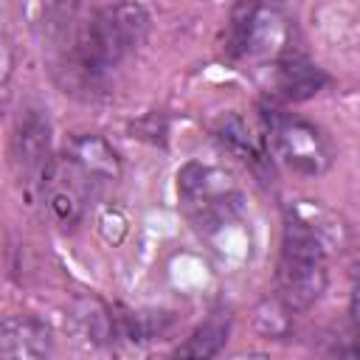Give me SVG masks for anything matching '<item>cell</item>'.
Instances as JSON below:
<instances>
[{
  "instance_id": "cell-1",
  "label": "cell",
  "mask_w": 360,
  "mask_h": 360,
  "mask_svg": "<svg viewBox=\"0 0 360 360\" xmlns=\"http://www.w3.org/2000/svg\"><path fill=\"white\" fill-rule=\"evenodd\" d=\"M149 22V11L135 0H121L96 11L76 37L68 65L70 73L84 87L101 84V79L146 39Z\"/></svg>"
},
{
  "instance_id": "cell-2",
  "label": "cell",
  "mask_w": 360,
  "mask_h": 360,
  "mask_svg": "<svg viewBox=\"0 0 360 360\" xmlns=\"http://www.w3.org/2000/svg\"><path fill=\"white\" fill-rule=\"evenodd\" d=\"M326 290V248L321 231L298 211H290L276 262L278 304L290 312L309 309Z\"/></svg>"
},
{
  "instance_id": "cell-3",
  "label": "cell",
  "mask_w": 360,
  "mask_h": 360,
  "mask_svg": "<svg viewBox=\"0 0 360 360\" xmlns=\"http://www.w3.org/2000/svg\"><path fill=\"white\" fill-rule=\"evenodd\" d=\"M262 124H264L267 149L290 172L304 174V177H318L332 166L335 149L329 138L307 118L290 115L278 107H264Z\"/></svg>"
},
{
  "instance_id": "cell-4",
  "label": "cell",
  "mask_w": 360,
  "mask_h": 360,
  "mask_svg": "<svg viewBox=\"0 0 360 360\" xmlns=\"http://www.w3.org/2000/svg\"><path fill=\"white\" fill-rule=\"evenodd\" d=\"M177 191L186 217L200 231L225 225V219L231 217L239 200L233 180L225 172L202 163H186L177 172Z\"/></svg>"
},
{
  "instance_id": "cell-5",
  "label": "cell",
  "mask_w": 360,
  "mask_h": 360,
  "mask_svg": "<svg viewBox=\"0 0 360 360\" xmlns=\"http://www.w3.org/2000/svg\"><path fill=\"white\" fill-rule=\"evenodd\" d=\"M14 155L20 169V183L28 200L45 194L56 177V163L51 152V124L42 110H22L14 132Z\"/></svg>"
},
{
  "instance_id": "cell-6",
  "label": "cell",
  "mask_w": 360,
  "mask_h": 360,
  "mask_svg": "<svg viewBox=\"0 0 360 360\" xmlns=\"http://www.w3.org/2000/svg\"><path fill=\"white\" fill-rule=\"evenodd\" d=\"M290 39L287 20L276 8L264 6H250L242 14H236L233 28H231V48L239 56H264V53H278L284 56Z\"/></svg>"
},
{
  "instance_id": "cell-7",
  "label": "cell",
  "mask_w": 360,
  "mask_h": 360,
  "mask_svg": "<svg viewBox=\"0 0 360 360\" xmlns=\"http://www.w3.org/2000/svg\"><path fill=\"white\" fill-rule=\"evenodd\" d=\"M65 169L84 191H98L121 180V160L101 135L73 138L65 155Z\"/></svg>"
},
{
  "instance_id": "cell-8",
  "label": "cell",
  "mask_w": 360,
  "mask_h": 360,
  "mask_svg": "<svg viewBox=\"0 0 360 360\" xmlns=\"http://www.w3.org/2000/svg\"><path fill=\"white\" fill-rule=\"evenodd\" d=\"M51 354V329L31 315H8L0 326V357L37 360Z\"/></svg>"
},
{
  "instance_id": "cell-9",
  "label": "cell",
  "mask_w": 360,
  "mask_h": 360,
  "mask_svg": "<svg viewBox=\"0 0 360 360\" xmlns=\"http://www.w3.org/2000/svg\"><path fill=\"white\" fill-rule=\"evenodd\" d=\"M323 84H326V73L318 65H312L309 59H304L301 53L287 51L284 56H278V62H276V90H278L281 98H287V101L312 98Z\"/></svg>"
},
{
  "instance_id": "cell-10",
  "label": "cell",
  "mask_w": 360,
  "mask_h": 360,
  "mask_svg": "<svg viewBox=\"0 0 360 360\" xmlns=\"http://www.w3.org/2000/svg\"><path fill=\"white\" fill-rule=\"evenodd\" d=\"M217 138H219L233 155H239L245 163H250L253 169H259V166H264V163L270 160L267 141H262L259 135H253V129H250V127L245 124V118L236 115V112H228V115L219 121Z\"/></svg>"
},
{
  "instance_id": "cell-11",
  "label": "cell",
  "mask_w": 360,
  "mask_h": 360,
  "mask_svg": "<svg viewBox=\"0 0 360 360\" xmlns=\"http://www.w3.org/2000/svg\"><path fill=\"white\" fill-rule=\"evenodd\" d=\"M45 202L51 217L62 225V228H73L82 217L84 208V188L70 177V174H59L51 180L48 191H45Z\"/></svg>"
},
{
  "instance_id": "cell-12",
  "label": "cell",
  "mask_w": 360,
  "mask_h": 360,
  "mask_svg": "<svg viewBox=\"0 0 360 360\" xmlns=\"http://www.w3.org/2000/svg\"><path fill=\"white\" fill-rule=\"evenodd\" d=\"M231 332V318L228 312H214L208 321H202L191 338H186L183 346H177V357H214L222 352L225 340Z\"/></svg>"
},
{
  "instance_id": "cell-13",
  "label": "cell",
  "mask_w": 360,
  "mask_h": 360,
  "mask_svg": "<svg viewBox=\"0 0 360 360\" xmlns=\"http://www.w3.org/2000/svg\"><path fill=\"white\" fill-rule=\"evenodd\" d=\"M349 312L354 318V323H360V273L354 278V287H352V298H349Z\"/></svg>"
},
{
  "instance_id": "cell-14",
  "label": "cell",
  "mask_w": 360,
  "mask_h": 360,
  "mask_svg": "<svg viewBox=\"0 0 360 360\" xmlns=\"http://www.w3.org/2000/svg\"><path fill=\"white\" fill-rule=\"evenodd\" d=\"M343 354H349V357H360V335L354 338V343H352V346H346V349H343Z\"/></svg>"
}]
</instances>
